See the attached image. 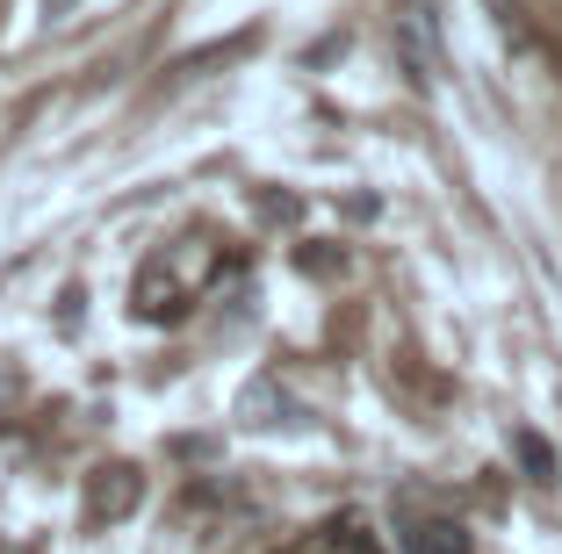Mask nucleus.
<instances>
[{
  "mask_svg": "<svg viewBox=\"0 0 562 554\" xmlns=\"http://www.w3.org/2000/svg\"><path fill=\"white\" fill-rule=\"evenodd\" d=\"M296 554H382V547H375V540H368L353 519H331V525H317V533L303 540Z\"/></svg>",
  "mask_w": 562,
  "mask_h": 554,
  "instance_id": "nucleus-1",
  "label": "nucleus"
}]
</instances>
